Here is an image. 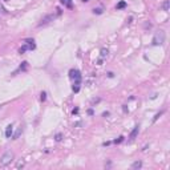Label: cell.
<instances>
[{"mask_svg":"<svg viewBox=\"0 0 170 170\" xmlns=\"http://www.w3.org/2000/svg\"><path fill=\"white\" fill-rule=\"evenodd\" d=\"M69 76H70V79L75 81V85H76V86H73V91H75V92H79L80 82H81V75H80V72L77 69H72L69 72Z\"/></svg>","mask_w":170,"mask_h":170,"instance_id":"cell-1","label":"cell"},{"mask_svg":"<svg viewBox=\"0 0 170 170\" xmlns=\"http://www.w3.org/2000/svg\"><path fill=\"white\" fill-rule=\"evenodd\" d=\"M13 160V153L12 151H7V153H4L3 155H1V158H0V166L4 167L7 166V165H10L11 162H12Z\"/></svg>","mask_w":170,"mask_h":170,"instance_id":"cell-2","label":"cell"},{"mask_svg":"<svg viewBox=\"0 0 170 170\" xmlns=\"http://www.w3.org/2000/svg\"><path fill=\"white\" fill-rule=\"evenodd\" d=\"M165 43V32L157 31L154 37H153V45H162Z\"/></svg>","mask_w":170,"mask_h":170,"instance_id":"cell-3","label":"cell"},{"mask_svg":"<svg viewBox=\"0 0 170 170\" xmlns=\"http://www.w3.org/2000/svg\"><path fill=\"white\" fill-rule=\"evenodd\" d=\"M55 17H56L55 15H48V16H45L44 19L41 20V23H40V24H39V27H43V25H47L48 23L53 21V20H55Z\"/></svg>","mask_w":170,"mask_h":170,"instance_id":"cell-4","label":"cell"},{"mask_svg":"<svg viewBox=\"0 0 170 170\" xmlns=\"http://www.w3.org/2000/svg\"><path fill=\"white\" fill-rule=\"evenodd\" d=\"M138 130H140V128H138V126H135L134 129H133V130H132V133H130V140L135 138V135L138 134Z\"/></svg>","mask_w":170,"mask_h":170,"instance_id":"cell-5","label":"cell"},{"mask_svg":"<svg viewBox=\"0 0 170 170\" xmlns=\"http://www.w3.org/2000/svg\"><path fill=\"white\" fill-rule=\"evenodd\" d=\"M12 130H13V128L11 125L7 126V130H6V137H7V138H10L11 135H12Z\"/></svg>","mask_w":170,"mask_h":170,"instance_id":"cell-6","label":"cell"},{"mask_svg":"<svg viewBox=\"0 0 170 170\" xmlns=\"http://www.w3.org/2000/svg\"><path fill=\"white\" fill-rule=\"evenodd\" d=\"M141 166H142V162L141 161H137V162H134V164L132 165V169H140Z\"/></svg>","mask_w":170,"mask_h":170,"instance_id":"cell-7","label":"cell"},{"mask_svg":"<svg viewBox=\"0 0 170 170\" xmlns=\"http://www.w3.org/2000/svg\"><path fill=\"white\" fill-rule=\"evenodd\" d=\"M162 7H164V11H166V12H167V11H169V0H166Z\"/></svg>","mask_w":170,"mask_h":170,"instance_id":"cell-8","label":"cell"},{"mask_svg":"<svg viewBox=\"0 0 170 170\" xmlns=\"http://www.w3.org/2000/svg\"><path fill=\"white\" fill-rule=\"evenodd\" d=\"M124 7H125V1H121V3L117 6V8H124Z\"/></svg>","mask_w":170,"mask_h":170,"instance_id":"cell-9","label":"cell"},{"mask_svg":"<svg viewBox=\"0 0 170 170\" xmlns=\"http://www.w3.org/2000/svg\"><path fill=\"white\" fill-rule=\"evenodd\" d=\"M93 12H95V13H102V10H101V8H97V10H96V8H95V11H93Z\"/></svg>","mask_w":170,"mask_h":170,"instance_id":"cell-10","label":"cell"},{"mask_svg":"<svg viewBox=\"0 0 170 170\" xmlns=\"http://www.w3.org/2000/svg\"><path fill=\"white\" fill-rule=\"evenodd\" d=\"M24 166V162H19V164L16 165V167H17V169H19V167H23Z\"/></svg>","mask_w":170,"mask_h":170,"instance_id":"cell-11","label":"cell"},{"mask_svg":"<svg viewBox=\"0 0 170 170\" xmlns=\"http://www.w3.org/2000/svg\"><path fill=\"white\" fill-rule=\"evenodd\" d=\"M60 1L64 4H66V6H69V1H68V0H60Z\"/></svg>","mask_w":170,"mask_h":170,"instance_id":"cell-12","label":"cell"},{"mask_svg":"<svg viewBox=\"0 0 170 170\" xmlns=\"http://www.w3.org/2000/svg\"><path fill=\"white\" fill-rule=\"evenodd\" d=\"M41 100H45V93H41Z\"/></svg>","mask_w":170,"mask_h":170,"instance_id":"cell-13","label":"cell"},{"mask_svg":"<svg viewBox=\"0 0 170 170\" xmlns=\"http://www.w3.org/2000/svg\"><path fill=\"white\" fill-rule=\"evenodd\" d=\"M84 1H89V0H84Z\"/></svg>","mask_w":170,"mask_h":170,"instance_id":"cell-14","label":"cell"}]
</instances>
